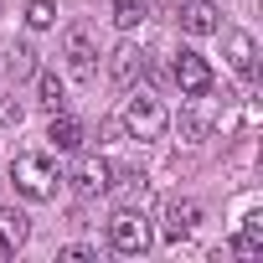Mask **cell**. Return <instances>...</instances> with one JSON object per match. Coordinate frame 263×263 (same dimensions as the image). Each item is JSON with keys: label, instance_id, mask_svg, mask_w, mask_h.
Segmentation results:
<instances>
[{"label": "cell", "instance_id": "6da1fadb", "mask_svg": "<svg viewBox=\"0 0 263 263\" xmlns=\"http://www.w3.org/2000/svg\"><path fill=\"white\" fill-rule=\"evenodd\" d=\"M11 181H16V191L26 201H47L57 191V165L47 155H16L11 160Z\"/></svg>", "mask_w": 263, "mask_h": 263}, {"label": "cell", "instance_id": "7a4b0ae2", "mask_svg": "<svg viewBox=\"0 0 263 263\" xmlns=\"http://www.w3.org/2000/svg\"><path fill=\"white\" fill-rule=\"evenodd\" d=\"M150 242H155V232H150V222H145V212H114L108 217V248L114 253H124V258H140V253H150Z\"/></svg>", "mask_w": 263, "mask_h": 263}, {"label": "cell", "instance_id": "3957f363", "mask_svg": "<svg viewBox=\"0 0 263 263\" xmlns=\"http://www.w3.org/2000/svg\"><path fill=\"white\" fill-rule=\"evenodd\" d=\"M165 124H171V114H165L160 98H150V93H140V98L124 103V129H129L135 140H160Z\"/></svg>", "mask_w": 263, "mask_h": 263}, {"label": "cell", "instance_id": "277c9868", "mask_svg": "<svg viewBox=\"0 0 263 263\" xmlns=\"http://www.w3.org/2000/svg\"><path fill=\"white\" fill-rule=\"evenodd\" d=\"M171 78H176V88H181L186 98H191V93H212V67H206L201 52H176Z\"/></svg>", "mask_w": 263, "mask_h": 263}, {"label": "cell", "instance_id": "5b68a950", "mask_svg": "<svg viewBox=\"0 0 263 263\" xmlns=\"http://www.w3.org/2000/svg\"><path fill=\"white\" fill-rule=\"evenodd\" d=\"M108 176H114V165H108L103 155H83V160L72 165V176H67V181H72V191H78V196H103V191L114 186Z\"/></svg>", "mask_w": 263, "mask_h": 263}, {"label": "cell", "instance_id": "8992f818", "mask_svg": "<svg viewBox=\"0 0 263 263\" xmlns=\"http://www.w3.org/2000/svg\"><path fill=\"white\" fill-rule=\"evenodd\" d=\"M62 52H67L72 78H83V83H88V78H93V57H98V52H93V36H88L83 26H72V31H67V42H62Z\"/></svg>", "mask_w": 263, "mask_h": 263}, {"label": "cell", "instance_id": "52a82bcc", "mask_svg": "<svg viewBox=\"0 0 263 263\" xmlns=\"http://www.w3.org/2000/svg\"><path fill=\"white\" fill-rule=\"evenodd\" d=\"M26 237H31V222H26V212H16V206H0V253H21L26 248Z\"/></svg>", "mask_w": 263, "mask_h": 263}, {"label": "cell", "instance_id": "ba28073f", "mask_svg": "<svg viewBox=\"0 0 263 263\" xmlns=\"http://www.w3.org/2000/svg\"><path fill=\"white\" fill-rule=\"evenodd\" d=\"M196 222H201V206H196V201H171V206H165V227H160V232H165L171 242H181V237H191V227H196Z\"/></svg>", "mask_w": 263, "mask_h": 263}, {"label": "cell", "instance_id": "9c48e42d", "mask_svg": "<svg viewBox=\"0 0 263 263\" xmlns=\"http://www.w3.org/2000/svg\"><path fill=\"white\" fill-rule=\"evenodd\" d=\"M140 72H145V52H140V47H129V42H124V47L114 52V62H108V78H114L119 88H129V83H135Z\"/></svg>", "mask_w": 263, "mask_h": 263}, {"label": "cell", "instance_id": "30bf717a", "mask_svg": "<svg viewBox=\"0 0 263 263\" xmlns=\"http://www.w3.org/2000/svg\"><path fill=\"white\" fill-rule=\"evenodd\" d=\"M47 140H52V150H78L83 145V124L72 119V114H52V124H47Z\"/></svg>", "mask_w": 263, "mask_h": 263}, {"label": "cell", "instance_id": "8fae6325", "mask_svg": "<svg viewBox=\"0 0 263 263\" xmlns=\"http://www.w3.org/2000/svg\"><path fill=\"white\" fill-rule=\"evenodd\" d=\"M212 124H217L212 98H206V93H191V103H186V135H191V140H206Z\"/></svg>", "mask_w": 263, "mask_h": 263}, {"label": "cell", "instance_id": "7c38bea8", "mask_svg": "<svg viewBox=\"0 0 263 263\" xmlns=\"http://www.w3.org/2000/svg\"><path fill=\"white\" fill-rule=\"evenodd\" d=\"M232 253H237V258H258V253H263V217H258V212H253V217L237 227V242H232Z\"/></svg>", "mask_w": 263, "mask_h": 263}, {"label": "cell", "instance_id": "4fadbf2b", "mask_svg": "<svg viewBox=\"0 0 263 263\" xmlns=\"http://www.w3.org/2000/svg\"><path fill=\"white\" fill-rule=\"evenodd\" d=\"M36 103H42L47 114L67 108V88H62V78H57V72H42V78H36Z\"/></svg>", "mask_w": 263, "mask_h": 263}, {"label": "cell", "instance_id": "5bb4252c", "mask_svg": "<svg viewBox=\"0 0 263 263\" xmlns=\"http://www.w3.org/2000/svg\"><path fill=\"white\" fill-rule=\"evenodd\" d=\"M181 26H186L191 36H212V31H217V11L206 6V0H201V6H186V11H181Z\"/></svg>", "mask_w": 263, "mask_h": 263}, {"label": "cell", "instance_id": "9a60e30c", "mask_svg": "<svg viewBox=\"0 0 263 263\" xmlns=\"http://www.w3.org/2000/svg\"><path fill=\"white\" fill-rule=\"evenodd\" d=\"M227 52H232V67H237V72H253L258 47H253V36H248V31H232V36H227Z\"/></svg>", "mask_w": 263, "mask_h": 263}, {"label": "cell", "instance_id": "2e32d148", "mask_svg": "<svg viewBox=\"0 0 263 263\" xmlns=\"http://www.w3.org/2000/svg\"><path fill=\"white\" fill-rule=\"evenodd\" d=\"M145 21V0H114V26L119 31H135Z\"/></svg>", "mask_w": 263, "mask_h": 263}, {"label": "cell", "instance_id": "e0dca14e", "mask_svg": "<svg viewBox=\"0 0 263 263\" xmlns=\"http://www.w3.org/2000/svg\"><path fill=\"white\" fill-rule=\"evenodd\" d=\"M6 72H11V78H31V72H36V52H31V47H11Z\"/></svg>", "mask_w": 263, "mask_h": 263}, {"label": "cell", "instance_id": "ac0fdd59", "mask_svg": "<svg viewBox=\"0 0 263 263\" xmlns=\"http://www.w3.org/2000/svg\"><path fill=\"white\" fill-rule=\"evenodd\" d=\"M57 21V6H52V0H31V6H26V26L31 31H47Z\"/></svg>", "mask_w": 263, "mask_h": 263}, {"label": "cell", "instance_id": "d6986e66", "mask_svg": "<svg viewBox=\"0 0 263 263\" xmlns=\"http://www.w3.org/2000/svg\"><path fill=\"white\" fill-rule=\"evenodd\" d=\"M0 124H21V103L6 93V98H0Z\"/></svg>", "mask_w": 263, "mask_h": 263}, {"label": "cell", "instance_id": "ffe728a7", "mask_svg": "<svg viewBox=\"0 0 263 263\" xmlns=\"http://www.w3.org/2000/svg\"><path fill=\"white\" fill-rule=\"evenodd\" d=\"M57 258H62V263H88V258H93V248H83V242H72V248H62Z\"/></svg>", "mask_w": 263, "mask_h": 263}]
</instances>
